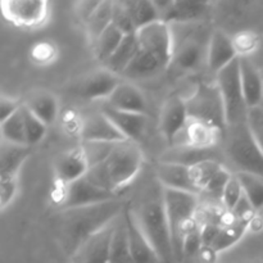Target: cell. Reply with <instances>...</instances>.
Here are the masks:
<instances>
[{
  "label": "cell",
  "mask_w": 263,
  "mask_h": 263,
  "mask_svg": "<svg viewBox=\"0 0 263 263\" xmlns=\"http://www.w3.org/2000/svg\"><path fill=\"white\" fill-rule=\"evenodd\" d=\"M143 161V153L138 144L126 140L116 144L108 158L90 168L85 177L100 189L118 193L139 174Z\"/></svg>",
  "instance_id": "1"
},
{
  "label": "cell",
  "mask_w": 263,
  "mask_h": 263,
  "mask_svg": "<svg viewBox=\"0 0 263 263\" xmlns=\"http://www.w3.org/2000/svg\"><path fill=\"white\" fill-rule=\"evenodd\" d=\"M53 198L55 204L62 211H68L116 200L118 198V193L100 189L84 176L71 184L58 185Z\"/></svg>",
  "instance_id": "9"
},
{
  "label": "cell",
  "mask_w": 263,
  "mask_h": 263,
  "mask_svg": "<svg viewBox=\"0 0 263 263\" xmlns=\"http://www.w3.org/2000/svg\"><path fill=\"white\" fill-rule=\"evenodd\" d=\"M192 180L200 194L221 202L223 189L233 174L226 164L220 161H207L190 167Z\"/></svg>",
  "instance_id": "11"
},
{
  "label": "cell",
  "mask_w": 263,
  "mask_h": 263,
  "mask_svg": "<svg viewBox=\"0 0 263 263\" xmlns=\"http://www.w3.org/2000/svg\"><path fill=\"white\" fill-rule=\"evenodd\" d=\"M123 37H125V35L120 30H117L115 26L110 25L92 44V50H94L98 61L104 64L109 59V57L115 53L116 49L120 46Z\"/></svg>",
  "instance_id": "35"
},
{
  "label": "cell",
  "mask_w": 263,
  "mask_h": 263,
  "mask_svg": "<svg viewBox=\"0 0 263 263\" xmlns=\"http://www.w3.org/2000/svg\"><path fill=\"white\" fill-rule=\"evenodd\" d=\"M157 180L164 189L180 190L199 195V192L192 180L190 167L161 162L157 167Z\"/></svg>",
  "instance_id": "24"
},
{
  "label": "cell",
  "mask_w": 263,
  "mask_h": 263,
  "mask_svg": "<svg viewBox=\"0 0 263 263\" xmlns=\"http://www.w3.org/2000/svg\"><path fill=\"white\" fill-rule=\"evenodd\" d=\"M3 15L20 27H37L48 17V3L43 0H4Z\"/></svg>",
  "instance_id": "12"
},
{
  "label": "cell",
  "mask_w": 263,
  "mask_h": 263,
  "mask_svg": "<svg viewBox=\"0 0 263 263\" xmlns=\"http://www.w3.org/2000/svg\"><path fill=\"white\" fill-rule=\"evenodd\" d=\"M80 138L81 141H99V143H122L127 140L103 112L92 113L82 121Z\"/></svg>",
  "instance_id": "17"
},
{
  "label": "cell",
  "mask_w": 263,
  "mask_h": 263,
  "mask_svg": "<svg viewBox=\"0 0 263 263\" xmlns=\"http://www.w3.org/2000/svg\"><path fill=\"white\" fill-rule=\"evenodd\" d=\"M187 115L190 120L200 121L225 131L226 113L225 104L217 85L202 82L192 95L185 99Z\"/></svg>",
  "instance_id": "8"
},
{
  "label": "cell",
  "mask_w": 263,
  "mask_h": 263,
  "mask_svg": "<svg viewBox=\"0 0 263 263\" xmlns=\"http://www.w3.org/2000/svg\"><path fill=\"white\" fill-rule=\"evenodd\" d=\"M133 213L139 228L157 252L161 262L171 263L175 261L166 211H164L162 185L158 189H152L149 195L144 197L139 207L134 210Z\"/></svg>",
  "instance_id": "3"
},
{
  "label": "cell",
  "mask_w": 263,
  "mask_h": 263,
  "mask_svg": "<svg viewBox=\"0 0 263 263\" xmlns=\"http://www.w3.org/2000/svg\"><path fill=\"white\" fill-rule=\"evenodd\" d=\"M112 25L117 30H120L123 35H135L136 27L126 9L125 4L122 2H113L112 7Z\"/></svg>",
  "instance_id": "40"
},
{
  "label": "cell",
  "mask_w": 263,
  "mask_h": 263,
  "mask_svg": "<svg viewBox=\"0 0 263 263\" xmlns=\"http://www.w3.org/2000/svg\"><path fill=\"white\" fill-rule=\"evenodd\" d=\"M243 197H244V193H243V189H241L240 182H239L238 177L235 176V174H233V176H231V179L229 180L225 189H223L221 203H222V205L225 207L226 211L231 212V211L236 207V204L240 202V199Z\"/></svg>",
  "instance_id": "41"
},
{
  "label": "cell",
  "mask_w": 263,
  "mask_h": 263,
  "mask_svg": "<svg viewBox=\"0 0 263 263\" xmlns=\"http://www.w3.org/2000/svg\"><path fill=\"white\" fill-rule=\"evenodd\" d=\"M189 122L185 100L177 95H172L162 107L161 116H159V128L163 138L171 145L177 143V138L184 134Z\"/></svg>",
  "instance_id": "15"
},
{
  "label": "cell",
  "mask_w": 263,
  "mask_h": 263,
  "mask_svg": "<svg viewBox=\"0 0 263 263\" xmlns=\"http://www.w3.org/2000/svg\"><path fill=\"white\" fill-rule=\"evenodd\" d=\"M112 7L113 2H100L95 12L85 25L91 44H94L98 37L112 25Z\"/></svg>",
  "instance_id": "34"
},
{
  "label": "cell",
  "mask_w": 263,
  "mask_h": 263,
  "mask_svg": "<svg viewBox=\"0 0 263 263\" xmlns=\"http://www.w3.org/2000/svg\"><path fill=\"white\" fill-rule=\"evenodd\" d=\"M21 112L23 116V122H25V131H26V141H27V146H32L35 144L40 143L44 139L46 134V128L48 126L36 117L27 107L22 103L21 107Z\"/></svg>",
  "instance_id": "38"
},
{
  "label": "cell",
  "mask_w": 263,
  "mask_h": 263,
  "mask_svg": "<svg viewBox=\"0 0 263 263\" xmlns=\"http://www.w3.org/2000/svg\"><path fill=\"white\" fill-rule=\"evenodd\" d=\"M118 143H99V141H81L80 148H81L82 153H84L85 159H86L87 164H89V170L92 167L98 166V164L103 163L113 148Z\"/></svg>",
  "instance_id": "39"
},
{
  "label": "cell",
  "mask_w": 263,
  "mask_h": 263,
  "mask_svg": "<svg viewBox=\"0 0 263 263\" xmlns=\"http://www.w3.org/2000/svg\"><path fill=\"white\" fill-rule=\"evenodd\" d=\"M203 248L202 235H200V225L198 223L186 235L184 241V256H193Z\"/></svg>",
  "instance_id": "44"
},
{
  "label": "cell",
  "mask_w": 263,
  "mask_h": 263,
  "mask_svg": "<svg viewBox=\"0 0 263 263\" xmlns=\"http://www.w3.org/2000/svg\"><path fill=\"white\" fill-rule=\"evenodd\" d=\"M240 63V80L243 86L244 98L248 108L258 107L263 104V73L251 59L241 55L239 58Z\"/></svg>",
  "instance_id": "23"
},
{
  "label": "cell",
  "mask_w": 263,
  "mask_h": 263,
  "mask_svg": "<svg viewBox=\"0 0 263 263\" xmlns=\"http://www.w3.org/2000/svg\"><path fill=\"white\" fill-rule=\"evenodd\" d=\"M244 195L256 211L263 208V179L247 172H235Z\"/></svg>",
  "instance_id": "36"
},
{
  "label": "cell",
  "mask_w": 263,
  "mask_h": 263,
  "mask_svg": "<svg viewBox=\"0 0 263 263\" xmlns=\"http://www.w3.org/2000/svg\"><path fill=\"white\" fill-rule=\"evenodd\" d=\"M139 43L135 35H126L123 40L121 41L120 46L116 49L115 53L109 57L107 62L104 63L105 68L108 71L113 72L117 76H122L125 69L127 68L128 64L135 58L136 53L139 51Z\"/></svg>",
  "instance_id": "30"
},
{
  "label": "cell",
  "mask_w": 263,
  "mask_h": 263,
  "mask_svg": "<svg viewBox=\"0 0 263 263\" xmlns=\"http://www.w3.org/2000/svg\"><path fill=\"white\" fill-rule=\"evenodd\" d=\"M239 58L216 74V85L220 90L225 104L228 126L246 123L248 117L249 108L246 103L243 86H241Z\"/></svg>",
  "instance_id": "7"
},
{
  "label": "cell",
  "mask_w": 263,
  "mask_h": 263,
  "mask_svg": "<svg viewBox=\"0 0 263 263\" xmlns=\"http://www.w3.org/2000/svg\"><path fill=\"white\" fill-rule=\"evenodd\" d=\"M248 226L249 225L240 222V221H230V222L226 223V225H223L220 229L218 234L216 235L215 240L212 241V244L208 248L212 249L215 253H218V252H222L225 249L230 248V247H233L234 244H236L243 238Z\"/></svg>",
  "instance_id": "33"
},
{
  "label": "cell",
  "mask_w": 263,
  "mask_h": 263,
  "mask_svg": "<svg viewBox=\"0 0 263 263\" xmlns=\"http://www.w3.org/2000/svg\"><path fill=\"white\" fill-rule=\"evenodd\" d=\"M30 154V146L14 145L2 140L0 149V180L18 177L21 167Z\"/></svg>",
  "instance_id": "27"
},
{
  "label": "cell",
  "mask_w": 263,
  "mask_h": 263,
  "mask_svg": "<svg viewBox=\"0 0 263 263\" xmlns=\"http://www.w3.org/2000/svg\"><path fill=\"white\" fill-rule=\"evenodd\" d=\"M21 105H22V103H18L17 100L3 97L0 100V120H2V122L15 115L20 110Z\"/></svg>",
  "instance_id": "45"
},
{
  "label": "cell",
  "mask_w": 263,
  "mask_h": 263,
  "mask_svg": "<svg viewBox=\"0 0 263 263\" xmlns=\"http://www.w3.org/2000/svg\"><path fill=\"white\" fill-rule=\"evenodd\" d=\"M126 9L135 25L136 30L145 27L159 20V13L154 2L149 0H123ZM138 32V31H136Z\"/></svg>",
  "instance_id": "32"
},
{
  "label": "cell",
  "mask_w": 263,
  "mask_h": 263,
  "mask_svg": "<svg viewBox=\"0 0 263 263\" xmlns=\"http://www.w3.org/2000/svg\"><path fill=\"white\" fill-rule=\"evenodd\" d=\"M139 48L156 57L168 68L174 54V36L171 26L163 21H156L136 32Z\"/></svg>",
  "instance_id": "10"
},
{
  "label": "cell",
  "mask_w": 263,
  "mask_h": 263,
  "mask_svg": "<svg viewBox=\"0 0 263 263\" xmlns=\"http://www.w3.org/2000/svg\"><path fill=\"white\" fill-rule=\"evenodd\" d=\"M125 208L117 199L102 204L62 211V243L69 256L85 239L118 217Z\"/></svg>",
  "instance_id": "2"
},
{
  "label": "cell",
  "mask_w": 263,
  "mask_h": 263,
  "mask_svg": "<svg viewBox=\"0 0 263 263\" xmlns=\"http://www.w3.org/2000/svg\"><path fill=\"white\" fill-rule=\"evenodd\" d=\"M222 153L236 172L257 175L263 179V152L254 140L248 123L226 126Z\"/></svg>",
  "instance_id": "5"
},
{
  "label": "cell",
  "mask_w": 263,
  "mask_h": 263,
  "mask_svg": "<svg viewBox=\"0 0 263 263\" xmlns=\"http://www.w3.org/2000/svg\"><path fill=\"white\" fill-rule=\"evenodd\" d=\"M207 161H220V152L215 149H199L190 146L187 144H176L171 145V148L164 152L161 162L164 163H175L181 166L193 167Z\"/></svg>",
  "instance_id": "20"
},
{
  "label": "cell",
  "mask_w": 263,
  "mask_h": 263,
  "mask_svg": "<svg viewBox=\"0 0 263 263\" xmlns=\"http://www.w3.org/2000/svg\"><path fill=\"white\" fill-rule=\"evenodd\" d=\"M108 107L128 113L146 115L148 103L143 92L130 82H120L107 99Z\"/></svg>",
  "instance_id": "21"
},
{
  "label": "cell",
  "mask_w": 263,
  "mask_h": 263,
  "mask_svg": "<svg viewBox=\"0 0 263 263\" xmlns=\"http://www.w3.org/2000/svg\"><path fill=\"white\" fill-rule=\"evenodd\" d=\"M125 217L127 222L128 241H130L131 256L134 263H162L158 254L154 251L152 244L144 235L141 229L139 228L135 217H134L133 210L125 208Z\"/></svg>",
  "instance_id": "22"
},
{
  "label": "cell",
  "mask_w": 263,
  "mask_h": 263,
  "mask_svg": "<svg viewBox=\"0 0 263 263\" xmlns=\"http://www.w3.org/2000/svg\"><path fill=\"white\" fill-rule=\"evenodd\" d=\"M87 171H89V164L80 145L61 154L54 166L58 185H67L77 181L86 176Z\"/></svg>",
  "instance_id": "19"
},
{
  "label": "cell",
  "mask_w": 263,
  "mask_h": 263,
  "mask_svg": "<svg viewBox=\"0 0 263 263\" xmlns=\"http://www.w3.org/2000/svg\"><path fill=\"white\" fill-rule=\"evenodd\" d=\"M120 82V77L107 68L98 69L76 82L72 86V94L86 100L108 99Z\"/></svg>",
  "instance_id": "14"
},
{
  "label": "cell",
  "mask_w": 263,
  "mask_h": 263,
  "mask_svg": "<svg viewBox=\"0 0 263 263\" xmlns=\"http://www.w3.org/2000/svg\"><path fill=\"white\" fill-rule=\"evenodd\" d=\"M33 115L40 118L46 126L54 123L58 116V100L55 95L48 91L35 92L30 99L23 103Z\"/></svg>",
  "instance_id": "31"
},
{
  "label": "cell",
  "mask_w": 263,
  "mask_h": 263,
  "mask_svg": "<svg viewBox=\"0 0 263 263\" xmlns=\"http://www.w3.org/2000/svg\"><path fill=\"white\" fill-rule=\"evenodd\" d=\"M159 20L168 25L199 22L208 12V3L200 2H154Z\"/></svg>",
  "instance_id": "16"
},
{
  "label": "cell",
  "mask_w": 263,
  "mask_h": 263,
  "mask_svg": "<svg viewBox=\"0 0 263 263\" xmlns=\"http://www.w3.org/2000/svg\"><path fill=\"white\" fill-rule=\"evenodd\" d=\"M167 69L156 57L146 51L139 49L136 53L135 58L133 59L125 72L122 73V77L128 80H141V79H151L158 74L159 72Z\"/></svg>",
  "instance_id": "29"
},
{
  "label": "cell",
  "mask_w": 263,
  "mask_h": 263,
  "mask_svg": "<svg viewBox=\"0 0 263 263\" xmlns=\"http://www.w3.org/2000/svg\"><path fill=\"white\" fill-rule=\"evenodd\" d=\"M247 123H248V127L254 140L263 152V104L251 108L248 110Z\"/></svg>",
  "instance_id": "42"
},
{
  "label": "cell",
  "mask_w": 263,
  "mask_h": 263,
  "mask_svg": "<svg viewBox=\"0 0 263 263\" xmlns=\"http://www.w3.org/2000/svg\"><path fill=\"white\" fill-rule=\"evenodd\" d=\"M262 73H263V69H262Z\"/></svg>",
  "instance_id": "47"
},
{
  "label": "cell",
  "mask_w": 263,
  "mask_h": 263,
  "mask_svg": "<svg viewBox=\"0 0 263 263\" xmlns=\"http://www.w3.org/2000/svg\"><path fill=\"white\" fill-rule=\"evenodd\" d=\"M0 130H2L3 141L14 144V145L27 146L25 122H23V116L22 112H21V108L15 115H13L12 117L7 118V120L0 123Z\"/></svg>",
  "instance_id": "37"
},
{
  "label": "cell",
  "mask_w": 263,
  "mask_h": 263,
  "mask_svg": "<svg viewBox=\"0 0 263 263\" xmlns=\"http://www.w3.org/2000/svg\"><path fill=\"white\" fill-rule=\"evenodd\" d=\"M225 131L200 121L190 120L185 128L181 143L199 149H215L222 144ZM180 143V144H181Z\"/></svg>",
  "instance_id": "25"
},
{
  "label": "cell",
  "mask_w": 263,
  "mask_h": 263,
  "mask_svg": "<svg viewBox=\"0 0 263 263\" xmlns=\"http://www.w3.org/2000/svg\"><path fill=\"white\" fill-rule=\"evenodd\" d=\"M110 263H134L131 256L130 241H128L127 222L125 217V210L115 221L112 239H110Z\"/></svg>",
  "instance_id": "28"
},
{
  "label": "cell",
  "mask_w": 263,
  "mask_h": 263,
  "mask_svg": "<svg viewBox=\"0 0 263 263\" xmlns=\"http://www.w3.org/2000/svg\"><path fill=\"white\" fill-rule=\"evenodd\" d=\"M115 221L85 239L71 256V263H110V239Z\"/></svg>",
  "instance_id": "13"
},
{
  "label": "cell",
  "mask_w": 263,
  "mask_h": 263,
  "mask_svg": "<svg viewBox=\"0 0 263 263\" xmlns=\"http://www.w3.org/2000/svg\"><path fill=\"white\" fill-rule=\"evenodd\" d=\"M102 112L112 121L116 127L122 133L127 140L135 141L139 140L144 135V131L148 123L146 115H139V113H128L122 110L113 109L107 104L103 107Z\"/></svg>",
  "instance_id": "26"
},
{
  "label": "cell",
  "mask_w": 263,
  "mask_h": 263,
  "mask_svg": "<svg viewBox=\"0 0 263 263\" xmlns=\"http://www.w3.org/2000/svg\"><path fill=\"white\" fill-rule=\"evenodd\" d=\"M163 202L175 259L181 261L185 257V238L198 225V195L163 187Z\"/></svg>",
  "instance_id": "4"
},
{
  "label": "cell",
  "mask_w": 263,
  "mask_h": 263,
  "mask_svg": "<svg viewBox=\"0 0 263 263\" xmlns=\"http://www.w3.org/2000/svg\"><path fill=\"white\" fill-rule=\"evenodd\" d=\"M185 32L174 36V54L170 66L180 72H190L197 69L203 62L207 61V49L210 39H205L203 28L198 22L181 23Z\"/></svg>",
  "instance_id": "6"
},
{
  "label": "cell",
  "mask_w": 263,
  "mask_h": 263,
  "mask_svg": "<svg viewBox=\"0 0 263 263\" xmlns=\"http://www.w3.org/2000/svg\"><path fill=\"white\" fill-rule=\"evenodd\" d=\"M100 2H82L79 3L76 8V13L79 15L80 21H81L84 25H86L87 21L90 20V17L92 15V13L95 12V9L98 8Z\"/></svg>",
  "instance_id": "46"
},
{
  "label": "cell",
  "mask_w": 263,
  "mask_h": 263,
  "mask_svg": "<svg viewBox=\"0 0 263 263\" xmlns=\"http://www.w3.org/2000/svg\"><path fill=\"white\" fill-rule=\"evenodd\" d=\"M18 193V177L0 180V204L2 210L7 208Z\"/></svg>",
  "instance_id": "43"
},
{
  "label": "cell",
  "mask_w": 263,
  "mask_h": 263,
  "mask_svg": "<svg viewBox=\"0 0 263 263\" xmlns=\"http://www.w3.org/2000/svg\"><path fill=\"white\" fill-rule=\"evenodd\" d=\"M240 55L236 50L235 43L222 31H213L207 49L205 64H207L208 69L212 73L217 74L225 67H228L235 59H238Z\"/></svg>",
  "instance_id": "18"
}]
</instances>
